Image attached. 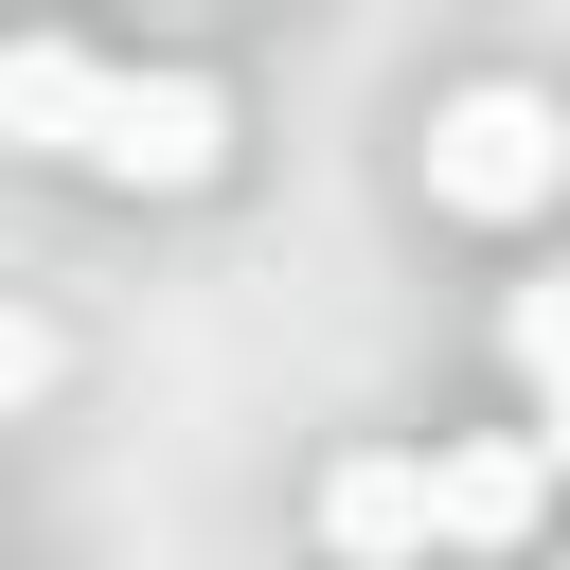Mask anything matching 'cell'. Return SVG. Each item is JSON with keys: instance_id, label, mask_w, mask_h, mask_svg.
<instances>
[{"instance_id": "6da1fadb", "label": "cell", "mask_w": 570, "mask_h": 570, "mask_svg": "<svg viewBox=\"0 0 570 570\" xmlns=\"http://www.w3.org/2000/svg\"><path fill=\"white\" fill-rule=\"evenodd\" d=\"M428 196L481 214V232H517V214L570 196V125L534 89H463V107H428Z\"/></svg>"}, {"instance_id": "7a4b0ae2", "label": "cell", "mask_w": 570, "mask_h": 570, "mask_svg": "<svg viewBox=\"0 0 570 570\" xmlns=\"http://www.w3.org/2000/svg\"><path fill=\"white\" fill-rule=\"evenodd\" d=\"M214 160H232V89L214 71H125L107 125H89V178H125V196H196Z\"/></svg>"}, {"instance_id": "3957f363", "label": "cell", "mask_w": 570, "mask_h": 570, "mask_svg": "<svg viewBox=\"0 0 570 570\" xmlns=\"http://www.w3.org/2000/svg\"><path fill=\"white\" fill-rule=\"evenodd\" d=\"M534 499H552V445H534V428L428 445V517H445V552H517V534H534Z\"/></svg>"}, {"instance_id": "277c9868", "label": "cell", "mask_w": 570, "mask_h": 570, "mask_svg": "<svg viewBox=\"0 0 570 570\" xmlns=\"http://www.w3.org/2000/svg\"><path fill=\"white\" fill-rule=\"evenodd\" d=\"M107 89H125L107 53H71V36H18V53H0V142H18V160H89Z\"/></svg>"}, {"instance_id": "5b68a950", "label": "cell", "mask_w": 570, "mask_h": 570, "mask_svg": "<svg viewBox=\"0 0 570 570\" xmlns=\"http://www.w3.org/2000/svg\"><path fill=\"white\" fill-rule=\"evenodd\" d=\"M321 534H338L356 570H410V552L445 534V517H428V463H410V445H356V463L321 481Z\"/></svg>"}, {"instance_id": "8992f818", "label": "cell", "mask_w": 570, "mask_h": 570, "mask_svg": "<svg viewBox=\"0 0 570 570\" xmlns=\"http://www.w3.org/2000/svg\"><path fill=\"white\" fill-rule=\"evenodd\" d=\"M499 338H517V374H534V392H570V285H517V303H499Z\"/></svg>"}, {"instance_id": "52a82bcc", "label": "cell", "mask_w": 570, "mask_h": 570, "mask_svg": "<svg viewBox=\"0 0 570 570\" xmlns=\"http://www.w3.org/2000/svg\"><path fill=\"white\" fill-rule=\"evenodd\" d=\"M36 392H53V321H36V303H0V410H36Z\"/></svg>"}, {"instance_id": "ba28073f", "label": "cell", "mask_w": 570, "mask_h": 570, "mask_svg": "<svg viewBox=\"0 0 570 570\" xmlns=\"http://www.w3.org/2000/svg\"><path fill=\"white\" fill-rule=\"evenodd\" d=\"M534 445H552V481H570V392H534Z\"/></svg>"}]
</instances>
